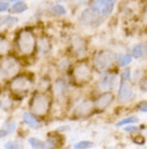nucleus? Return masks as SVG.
<instances>
[{
    "instance_id": "1",
    "label": "nucleus",
    "mask_w": 147,
    "mask_h": 149,
    "mask_svg": "<svg viewBox=\"0 0 147 149\" xmlns=\"http://www.w3.org/2000/svg\"><path fill=\"white\" fill-rule=\"evenodd\" d=\"M16 45L19 51L24 55H30L32 54L36 49V38L31 31L24 29L19 31L16 39Z\"/></svg>"
},
{
    "instance_id": "2",
    "label": "nucleus",
    "mask_w": 147,
    "mask_h": 149,
    "mask_svg": "<svg viewBox=\"0 0 147 149\" xmlns=\"http://www.w3.org/2000/svg\"><path fill=\"white\" fill-rule=\"evenodd\" d=\"M30 108L37 116H45L49 110V98L44 93H38L33 95L30 104Z\"/></svg>"
},
{
    "instance_id": "3",
    "label": "nucleus",
    "mask_w": 147,
    "mask_h": 149,
    "mask_svg": "<svg viewBox=\"0 0 147 149\" xmlns=\"http://www.w3.org/2000/svg\"><path fill=\"white\" fill-rule=\"evenodd\" d=\"M21 69L19 61L13 56L4 58L0 63V76L3 78H13Z\"/></svg>"
},
{
    "instance_id": "4",
    "label": "nucleus",
    "mask_w": 147,
    "mask_h": 149,
    "mask_svg": "<svg viewBox=\"0 0 147 149\" xmlns=\"http://www.w3.org/2000/svg\"><path fill=\"white\" fill-rule=\"evenodd\" d=\"M115 55L110 50H102L95 56V65L100 71L110 69L114 64Z\"/></svg>"
},
{
    "instance_id": "5",
    "label": "nucleus",
    "mask_w": 147,
    "mask_h": 149,
    "mask_svg": "<svg viewBox=\"0 0 147 149\" xmlns=\"http://www.w3.org/2000/svg\"><path fill=\"white\" fill-rule=\"evenodd\" d=\"M10 89L16 95H25L31 89V81L25 76H19L12 80Z\"/></svg>"
},
{
    "instance_id": "6",
    "label": "nucleus",
    "mask_w": 147,
    "mask_h": 149,
    "mask_svg": "<svg viewBox=\"0 0 147 149\" xmlns=\"http://www.w3.org/2000/svg\"><path fill=\"white\" fill-rule=\"evenodd\" d=\"M73 78L77 84H84L91 79V69L86 63L77 64L73 69Z\"/></svg>"
},
{
    "instance_id": "7",
    "label": "nucleus",
    "mask_w": 147,
    "mask_h": 149,
    "mask_svg": "<svg viewBox=\"0 0 147 149\" xmlns=\"http://www.w3.org/2000/svg\"><path fill=\"white\" fill-rule=\"evenodd\" d=\"M82 24L88 25V26H97L101 22V14L99 12L96 11L93 8L92 9H87L85 10L81 15L80 19Z\"/></svg>"
},
{
    "instance_id": "8",
    "label": "nucleus",
    "mask_w": 147,
    "mask_h": 149,
    "mask_svg": "<svg viewBox=\"0 0 147 149\" xmlns=\"http://www.w3.org/2000/svg\"><path fill=\"white\" fill-rule=\"evenodd\" d=\"M116 1L117 0H95L92 8L99 12L102 16H106L112 13Z\"/></svg>"
},
{
    "instance_id": "9",
    "label": "nucleus",
    "mask_w": 147,
    "mask_h": 149,
    "mask_svg": "<svg viewBox=\"0 0 147 149\" xmlns=\"http://www.w3.org/2000/svg\"><path fill=\"white\" fill-rule=\"evenodd\" d=\"M116 81H117V74H104L101 77L99 81V88L103 91L105 90H111L113 89L116 84Z\"/></svg>"
},
{
    "instance_id": "10",
    "label": "nucleus",
    "mask_w": 147,
    "mask_h": 149,
    "mask_svg": "<svg viewBox=\"0 0 147 149\" xmlns=\"http://www.w3.org/2000/svg\"><path fill=\"white\" fill-rule=\"evenodd\" d=\"M114 100V96H113V94L110 93V92H107V93H103L102 95H100L98 98H97V101L95 102V108L97 110H104V109H106L111 104H112V102Z\"/></svg>"
},
{
    "instance_id": "11",
    "label": "nucleus",
    "mask_w": 147,
    "mask_h": 149,
    "mask_svg": "<svg viewBox=\"0 0 147 149\" xmlns=\"http://www.w3.org/2000/svg\"><path fill=\"white\" fill-rule=\"evenodd\" d=\"M133 97V90L126 82H122L120 88L118 90V101L122 103H127Z\"/></svg>"
},
{
    "instance_id": "12",
    "label": "nucleus",
    "mask_w": 147,
    "mask_h": 149,
    "mask_svg": "<svg viewBox=\"0 0 147 149\" xmlns=\"http://www.w3.org/2000/svg\"><path fill=\"white\" fill-rule=\"evenodd\" d=\"M95 108V104L90 101H84L78 105L75 109V115L78 117H85L88 116L92 111V109Z\"/></svg>"
},
{
    "instance_id": "13",
    "label": "nucleus",
    "mask_w": 147,
    "mask_h": 149,
    "mask_svg": "<svg viewBox=\"0 0 147 149\" xmlns=\"http://www.w3.org/2000/svg\"><path fill=\"white\" fill-rule=\"evenodd\" d=\"M72 47H73L74 52L78 56H84L86 54V43L85 41L78 36H75L72 39Z\"/></svg>"
},
{
    "instance_id": "14",
    "label": "nucleus",
    "mask_w": 147,
    "mask_h": 149,
    "mask_svg": "<svg viewBox=\"0 0 147 149\" xmlns=\"http://www.w3.org/2000/svg\"><path fill=\"white\" fill-rule=\"evenodd\" d=\"M23 120H24V122H25L27 125H29V127H32V129H38V127H40V123L36 119V117L32 116L31 113H29V112H25V113L23 115Z\"/></svg>"
},
{
    "instance_id": "15",
    "label": "nucleus",
    "mask_w": 147,
    "mask_h": 149,
    "mask_svg": "<svg viewBox=\"0 0 147 149\" xmlns=\"http://www.w3.org/2000/svg\"><path fill=\"white\" fill-rule=\"evenodd\" d=\"M147 53V45H135L132 50V55L135 57V58H140V57H143L145 54Z\"/></svg>"
},
{
    "instance_id": "16",
    "label": "nucleus",
    "mask_w": 147,
    "mask_h": 149,
    "mask_svg": "<svg viewBox=\"0 0 147 149\" xmlns=\"http://www.w3.org/2000/svg\"><path fill=\"white\" fill-rule=\"evenodd\" d=\"M49 49H51V43L47 40V38L42 37L38 42V50L41 53H46L49 51Z\"/></svg>"
},
{
    "instance_id": "17",
    "label": "nucleus",
    "mask_w": 147,
    "mask_h": 149,
    "mask_svg": "<svg viewBox=\"0 0 147 149\" xmlns=\"http://www.w3.org/2000/svg\"><path fill=\"white\" fill-rule=\"evenodd\" d=\"M28 9V6L23 2V1H17L16 3H14L10 9V13H22V12L26 11Z\"/></svg>"
},
{
    "instance_id": "18",
    "label": "nucleus",
    "mask_w": 147,
    "mask_h": 149,
    "mask_svg": "<svg viewBox=\"0 0 147 149\" xmlns=\"http://www.w3.org/2000/svg\"><path fill=\"white\" fill-rule=\"evenodd\" d=\"M10 51V42L7 38L0 36V55H4Z\"/></svg>"
},
{
    "instance_id": "19",
    "label": "nucleus",
    "mask_w": 147,
    "mask_h": 149,
    "mask_svg": "<svg viewBox=\"0 0 147 149\" xmlns=\"http://www.w3.org/2000/svg\"><path fill=\"white\" fill-rule=\"evenodd\" d=\"M28 142H29V144L32 146L33 148L44 149V148H46V147H47L44 142H42V141H40V139H38V138H36V137L29 138V141H28Z\"/></svg>"
},
{
    "instance_id": "20",
    "label": "nucleus",
    "mask_w": 147,
    "mask_h": 149,
    "mask_svg": "<svg viewBox=\"0 0 147 149\" xmlns=\"http://www.w3.org/2000/svg\"><path fill=\"white\" fill-rule=\"evenodd\" d=\"M131 56L125 55V54H122V55L117 56V62L119 64V66H127L128 64L131 63Z\"/></svg>"
},
{
    "instance_id": "21",
    "label": "nucleus",
    "mask_w": 147,
    "mask_h": 149,
    "mask_svg": "<svg viewBox=\"0 0 147 149\" xmlns=\"http://www.w3.org/2000/svg\"><path fill=\"white\" fill-rule=\"evenodd\" d=\"M136 121H139V119H137V117H129V118H125V119L120 120L119 122L116 123V125L117 127H122V125H126V124H131V123H134L136 122Z\"/></svg>"
},
{
    "instance_id": "22",
    "label": "nucleus",
    "mask_w": 147,
    "mask_h": 149,
    "mask_svg": "<svg viewBox=\"0 0 147 149\" xmlns=\"http://www.w3.org/2000/svg\"><path fill=\"white\" fill-rule=\"evenodd\" d=\"M52 13L56 15H65L67 13L65 7L60 6V4H57V6H54L52 8Z\"/></svg>"
},
{
    "instance_id": "23",
    "label": "nucleus",
    "mask_w": 147,
    "mask_h": 149,
    "mask_svg": "<svg viewBox=\"0 0 147 149\" xmlns=\"http://www.w3.org/2000/svg\"><path fill=\"white\" fill-rule=\"evenodd\" d=\"M65 89H66V83L63 81V80H59V81L56 82L55 84V91L57 94H63L65 92Z\"/></svg>"
},
{
    "instance_id": "24",
    "label": "nucleus",
    "mask_w": 147,
    "mask_h": 149,
    "mask_svg": "<svg viewBox=\"0 0 147 149\" xmlns=\"http://www.w3.org/2000/svg\"><path fill=\"white\" fill-rule=\"evenodd\" d=\"M92 146H93V143L91 142H80V143H76L73 147L75 149H85V148H91Z\"/></svg>"
},
{
    "instance_id": "25",
    "label": "nucleus",
    "mask_w": 147,
    "mask_h": 149,
    "mask_svg": "<svg viewBox=\"0 0 147 149\" xmlns=\"http://www.w3.org/2000/svg\"><path fill=\"white\" fill-rule=\"evenodd\" d=\"M19 22V19H15V17H12V16H5L2 21H1V24L2 25H13L15 23Z\"/></svg>"
},
{
    "instance_id": "26",
    "label": "nucleus",
    "mask_w": 147,
    "mask_h": 149,
    "mask_svg": "<svg viewBox=\"0 0 147 149\" xmlns=\"http://www.w3.org/2000/svg\"><path fill=\"white\" fill-rule=\"evenodd\" d=\"M130 74H131L130 68H127L126 70H124V72L122 74V82H127V80H129L130 78Z\"/></svg>"
},
{
    "instance_id": "27",
    "label": "nucleus",
    "mask_w": 147,
    "mask_h": 149,
    "mask_svg": "<svg viewBox=\"0 0 147 149\" xmlns=\"http://www.w3.org/2000/svg\"><path fill=\"white\" fill-rule=\"evenodd\" d=\"M22 146L19 143L15 142H8L4 144V148H21Z\"/></svg>"
},
{
    "instance_id": "28",
    "label": "nucleus",
    "mask_w": 147,
    "mask_h": 149,
    "mask_svg": "<svg viewBox=\"0 0 147 149\" xmlns=\"http://www.w3.org/2000/svg\"><path fill=\"white\" fill-rule=\"evenodd\" d=\"M48 144L51 145V147H57L58 146V142H57V137L56 136H52L48 137Z\"/></svg>"
},
{
    "instance_id": "29",
    "label": "nucleus",
    "mask_w": 147,
    "mask_h": 149,
    "mask_svg": "<svg viewBox=\"0 0 147 149\" xmlns=\"http://www.w3.org/2000/svg\"><path fill=\"white\" fill-rule=\"evenodd\" d=\"M137 108L140 109L141 111L147 112V102H142V103L137 106Z\"/></svg>"
},
{
    "instance_id": "30",
    "label": "nucleus",
    "mask_w": 147,
    "mask_h": 149,
    "mask_svg": "<svg viewBox=\"0 0 147 149\" xmlns=\"http://www.w3.org/2000/svg\"><path fill=\"white\" fill-rule=\"evenodd\" d=\"M141 89L145 91V92H147V77L141 81Z\"/></svg>"
},
{
    "instance_id": "31",
    "label": "nucleus",
    "mask_w": 147,
    "mask_h": 149,
    "mask_svg": "<svg viewBox=\"0 0 147 149\" xmlns=\"http://www.w3.org/2000/svg\"><path fill=\"white\" fill-rule=\"evenodd\" d=\"M134 143L139 144V145H143L144 143H145V139H144L143 136H137V137L134 138Z\"/></svg>"
},
{
    "instance_id": "32",
    "label": "nucleus",
    "mask_w": 147,
    "mask_h": 149,
    "mask_svg": "<svg viewBox=\"0 0 147 149\" xmlns=\"http://www.w3.org/2000/svg\"><path fill=\"white\" fill-rule=\"evenodd\" d=\"M9 3L8 2H0V12H4L8 10Z\"/></svg>"
},
{
    "instance_id": "33",
    "label": "nucleus",
    "mask_w": 147,
    "mask_h": 149,
    "mask_svg": "<svg viewBox=\"0 0 147 149\" xmlns=\"http://www.w3.org/2000/svg\"><path fill=\"white\" fill-rule=\"evenodd\" d=\"M68 66H69V62L67 60H63L60 62V67H61V69H67Z\"/></svg>"
},
{
    "instance_id": "34",
    "label": "nucleus",
    "mask_w": 147,
    "mask_h": 149,
    "mask_svg": "<svg viewBox=\"0 0 147 149\" xmlns=\"http://www.w3.org/2000/svg\"><path fill=\"white\" fill-rule=\"evenodd\" d=\"M137 129H139V127H125L124 130H125L126 132H131V133H132V132H136Z\"/></svg>"
},
{
    "instance_id": "35",
    "label": "nucleus",
    "mask_w": 147,
    "mask_h": 149,
    "mask_svg": "<svg viewBox=\"0 0 147 149\" xmlns=\"http://www.w3.org/2000/svg\"><path fill=\"white\" fill-rule=\"evenodd\" d=\"M9 133H8V131H5V130H0V138H2V137H4L5 135H8Z\"/></svg>"
},
{
    "instance_id": "36",
    "label": "nucleus",
    "mask_w": 147,
    "mask_h": 149,
    "mask_svg": "<svg viewBox=\"0 0 147 149\" xmlns=\"http://www.w3.org/2000/svg\"><path fill=\"white\" fill-rule=\"evenodd\" d=\"M76 3H78V4H82V3H85L86 1H88V0H74Z\"/></svg>"
},
{
    "instance_id": "37",
    "label": "nucleus",
    "mask_w": 147,
    "mask_h": 149,
    "mask_svg": "<svg viewBox=\"0 0 147 149\" xmlns=\"http://www.w3.org/2000/svg\"><path fill=\"white\" fill-rule=\"evenodd\" d=\"M143 22H144V24L147 26V13L145 15H144V19H143Z\"/></svg>"
},
{
    "instance_id": "38",
    "label": "nucleus",
    "mask_w": 147,
    "mask_h": 149,
    "mask_svg": "<svg viewBox=\"0 0 147 149\" xmlns=\"http://www.w3.org/2000/svg\"><path fill=\"white\" fill-rule=\"evenodd\" d=\"M11 1H19V0H11Z\"/></svg>"
}]
</instances>
